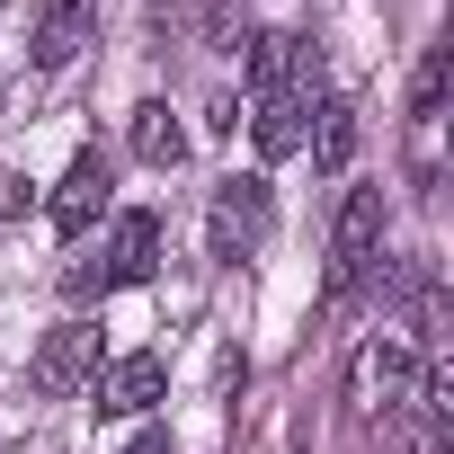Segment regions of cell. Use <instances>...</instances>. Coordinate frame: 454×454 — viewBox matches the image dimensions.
Instances as JSON below:
<instances>
[{
	"label": "cell",
	"instance_id": "obj_1",
	"mask_svg": "<svg viewBox=\"0 0 454 454\" xmlns=\"http://www.w3.org/2000/svg\"><path fill=\"white\" fill-rule=\"evenodd\" d=\"M268 232H277V187L259 169H232V178L214 187V205H205V259L241 268V259L268 250Z\"/></svg>",
	"mask_w": 454,
	"mask_h": 454
},
{
	"label": "cell",
	"instance_id": "obj_2",
	"mask_svg": "<svg viewBox=\"0 0 454 454\" xmlns=\"http://www.w3.org/2000/svg\"><path fill=\"white\" fill-rule=\"evenodd\" d=\"M152 268H160V214L125 205V214L107 223V250H98V259H81V268H63V286H72V303H90V294L152 286Z\"/></svg>",
	"mask_w": 454,
	"mask_h": 454
},
{
	"label": "cell",
	"instance_id": "obj_3",
	"mask_svg": "<svg viewBox=\"0 0 454 454\" xmlns=\"http://www.w3.org/2000/svg\"><path fill=\"white\" fill-rule=\"evenodd\" d=\"M383 259V187H348L339 196V223H330V303H348Z\"/></svg>",
	"mask_w": 454,
	"mask_h": 454
},
{
	"label": "cell",
	"instance_id": "obj_4",
	"mask_svg": "<svg viewBox=\"0 0 454 454\" xmlns=\"http://www.w3.org/2000/svg\"><path fill=\"white\" fill-rule=\"evenodd\" d=\"M419 348H401V339H365L356 348V365H348V401L365 410V419H401V410H419Z\"/></svg>",
	"mask_w": 454,
	"mask_h": 454
},
{
	"label": "cell",
	"instance_id": "obj_5",
	"mask_svg": "<svg viewBox=\"0 0 454 454\" xmlns=\"http://www.w3.org/2000/svg\"><path fill=\"white\" fill-rule=\"evenodd\" d=\"M107 196H116V160H107L98 143H81V152H72V169L54 178V196H45V223H54L63 241H81L90 223L107 214Z\"/></svg>",
	"mask_w": 454,
	"mask_h": 454
},
{
	"label": "cell",
	"instance_id": "obj_6",
	"mask_svg": "<svg viewBox=\"0 0 454 454\" xmlns=\"http://www.w3.org/2000/svg\"><path fill=\"white\" fill-rule=\"evenodd\" d=\"M160 392H169V365H160L152 348H134V356H107V365L90 374V410H98V419H143Z\"/></svg>",
	"mask_w": 454,
	"mask_h": 454
},
{
	"label": "cell",
	"instance_id": "obj_7",
	"mask_svg": "<svg viewBox=\"0 0 454 454\" xmlns=\"http://www.w3.org/2000/svg\"><path fill=\"white\" fill-rule=\"evenodd\" d=\"M98 365H107V356H98V321H54L45 348H36V392L72 401V392H90Z\"/></svg>",
	"mask_w": 454,
	"mask_h": 454
},
{
	"label": "cell",
	"instance_id": "obj_8",
	"mask_svg": "<svg viewBox=\"0 0 454 454\" xmlns=\"http://www.w3.org/2000/svg\"><path fill=\"white\" fill-rule=\"evenodd\" d=\"M303 63H312V45H303L294 27L250 36V90H259V98H294V90H303Z\"/></svg>",
	"mask_w": 454,
	"mask_h": 454
},
{
	"label": "cell",
	"instance_id": "obj_9",
	"mask_svg": "<svg viewBox=\"0 0 454 454\" xmlns=\"http://www.w3.org/2000/svg\"><path fill=\"white\" fill-rule=\"evenodd\" d=\"M90 27H98V0H54L45 27H36V72H63V63L90 45Z\"/></svg>",
	"mask_w": 454,
	"mask_h": 454
},
{
	"label": "cell",
	"instance_id": "obj_10",
	"mask_svg": "<svg viewBox=\"0 0 454 454\" xmlns=\"http://www.w3.org/2000/svg\"><path fill=\"white\" fill-rule=\"evenodd\" d=\"M125 143H134V160H152V169H178V160H187V134H178V116H169L160 98H143V107L125 116Z\"/></svg>",
	"mask_w": 454,
	"mask_h": 454
},
{
	"label": "cell",
	"instance_id": "obj_11",
	"mask_svg": "<svg viewBox=\"0 0 454 454\" xmlns=\"http://www.w3.org/2000/svg\"><path fill=\"white\" fill-rule=\"evenodd\" d=\"M303 152H312L321 169H348V160H356V107H348V98H321L312 125H303Z\"/></svg>",
	"mask_w": 454,
	"mask_h": 454
},
{
	"label": "cell",
	"instance_id": "obj_12",
	"mask_svg": "<svg viewBox=\"0 0 454 454\" xmlns=\"http://www.w3.org/2000/svg\"><path fill=\"white\" fill-rule=\"evenodd\" d=\"M303 116H312V107H303V90H294V98H259V116H250V134H259V152H268V160H286V152H303Z\"/></svg>",
	"mask_w": 454,
	"mask_h": 454
},
{
	"label": "cell",
	"instance_id": "obj_13",
	"mask_svg": "<svg viewBox=\"0 0 454 454\" xmlns=\"http://www.w3.org/2000/svg\"><path fill=\"white\" fill-rule=\"evenodd\" d=\"M436 107H445V45H436V54L419 63V81H410V116L436 125Z\"/></svg>",
	"mask_w": 454,
	"mask_h": 454
},
{
	"label": "cell",
	"instance_id": "obj_14",
	"mask_svg": "<svg viewBox=\"0 0 454 454\" xmlns=\"http://www.w3.org/2000/svg\"><path fill=\"white\" fill-rule=\"evenodd\" d=\"M19 205H27V178H10V169H0V223H10Z\"/></svg>",
	"mask_w": 454,
	"mask_h": 454
},
{
	"label": "cell",
	"instance_id": "obj_15",
	"mask_svg": "<svg viewBox=\"0 0 454 454\" xmlns=\"http://www.w3.org/2000/svg\"><path fill=\"white\" fill-rule=\"evenodd\" d=\"M125 454H169V427H143V436H134Z\"/></svg>",
	"mask_w": 454,
	"mask_h": 454
}]
</instances>
